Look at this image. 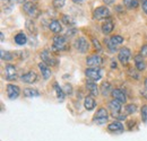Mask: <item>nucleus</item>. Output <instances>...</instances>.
Here are the masks:
<instances>
[{"label":"nucleus","instance_id":"9d476101","mask_svg":"<svg viewBox=\"0 0 147 141\" xmlns=\"http://www.w3.org/2000/svg\"><path fill=\"white\" fill-rule=\"evenodd\" d=\"M130 50H129L128 48H122L120 51H119V54H118V58H119V60H120V62L123 64V66H126L127 63H128L129 61V58H130Z\"/></svg>","mask_w":147,"mask_h":141},{"label":"nucleus","instance_id":"a18cd8bd","mask_svg":"<svg viewBox=\"0 0 147 141\" xmlns=\"http://www.w3.org/2000/svg\"><path fill=\"white\" fill-rule=\"evenodd\" d=\"M144 85H145V89H147V78H145V81H144Z\"/></svg>","mask_w":147,"mask_h":141},{"label":"nucleus","instance_id":"4be33fe9","mask_svg":"<svg viewBox=\"0 0 147 141\" xmlns=\"http://www.w3.org/2000/svg\"><path fill=\"white\" fill-rule=\"evenodd\" d=\"M84 106H85V108L87 111L94 109V107H95V101H94V98H92V97H86L85 101H84Z\"/></svg>","mask_w":147,"mask_h":141},{"label":"nucleus","instance_id":"412c9836","mask_svg":"<svg viewBox=\"0 0 147 141\" xmlns=\"http://www.w3.org/2000/svg\"><path fill=\"white\" fill-rule=\"evenodd\" d=\"M113 27H114L113 23H112L111 20H108V21H105V23L102 25V32H103L104 34H109V33L112 32Z\"/></svg>","mask_w":147,"mask_h":141},{"label":"nucleus","instance_id":"37998d69","mask_svg":"<svg viewBox=\"0 0 147 141\" xmlns=\"http://www.w3.org/2000/svg\"><path fill=\"white\" fill-rule=\"evenodd\" d=\"M16 2H18V3H25L26 0H16Z\"/></svg>","mask_w":147,"mask_h":141},{"label":"nucleus","instance_id":"f8f14e48","mask_svg":"<svg viewBox=\"0 0 147 141\" xmlns=\"http://www.w3.org/2000/svg\"><path fill=\"white\" fill-rule=\"evenodd\" d=\"M109 107H110L111 112H112V115L115 116V117H119L120 115V111H121V103L117 99H113L109 103Z\"/></svg>","mask_w":147,"mask_h":141},{"label":"nucleus","instance_id":"2f4dec72","mask_svg":"<svg viewBox=\"0 0 147 141\" xmlns=\"http://www.w3.org/2000/svg\"><path fill=\"white\" fill-rule=\"evenodd\" d=\"M142 119L144 123L147 124V105H144L142 107Z\"/></svg>","mask_w":147,"mask_h":141},{"label":"nucleus","instance_id":"1a4fd4ad","mask_svg":"<svg viewBox=\"0 0 147 141\" xmlns=\"http://www.w3.org/2000/svg\"><path fill=\"white\" fill-rule=\"evenodd\" d=\"M86 63H87V66H90V67L97 68V67H100V66L103 63V60H102V58L98 56V55H91V56H88V58L86 59Z\"/></svg>","mask_w":147,"mask_h":141},{"label":"nucleus","instance_id":"c03bdc74","mask_svg":"<svg viewBox=\"0 0 147 141\" xmlns=\"http://www.w3.org/2000/svg\"><path fill=\"white\" fill-rule=\"evenodd\" d=\"M0 35H1V42H3V41H5V36H3V33H0Z\"/></svg>","mask_w":147,"mask_h":141},{"label":"nucleus","instance_id":"bb28decb","mask_svg":"<svg viewBox=\"0 0 147 141\" xmlns=\"http://www.w3.org/2000/svg\"><path fill=\"white\" fill-rule=\"evenodd\" d=\"M110 89H111V85L109 83H103L102 86H101V93H102V95L107 96V95L109 94Z\"/></svg>","mask_w":147,"mask_h":141},{"label":"nucleus","instance_id":"39448f33","mask_svg":"<svg viewBox=\"0 0 147 141\" xmlns=\"http://www.w3.org/2000/svg\"><path fill=\"white\" fill-rule=\"evenodd\" d=\"M108 119H109V115H108L107 109L105 108H100L97 111L95 117H94V121L97 124H103L108 121Z\"/></svg>","mask_w":147,"mask_h":141},{"label":"nucleus","instance_id":"20e7f679","mask_svg":"<svg viewBox=\"0 0 147 141\" xmlns=\"http://www.w3.org/2000/svg\"><path fill=\"white\" fill-rule=\"evenodd\" d=\"M75 48L79 51L80 53H85L88 51V48H90V44L87 42V40L85 37H78L75 42Z\"/></svg>","mask_w":147,"mask_h":141},{"label":"nucleus","instance_id":"2eb2a0df","mask_svg":"<svg viewBox=\"0 0 147 141\" xmlns=\"http://www.w3.org/2000/svg\"><path fill=\"white\" fill-rule=\"evenodd\" d=\"M135 63H136L137 70L143 71L146 69V63H145L144 60H143V55H140V54L136 55V56H135Z\"/></svg>","mask_w":147,"mask_h":141},{"label":"nucleus","instance_id":"49530a36","mask_svg":"<svg viewBox=\"0 0 147 141\" xmlns=\"http://www.w3.org/2000/svg\"><path fill=\"white\" fill-rule=\"evenodd\" d=\"M73 1H74V2H76V3H80L83 0H73Z\"/></svg>","mask_w":147,"mask_h":141},{"label":"nucleus","instance_id":"aec40b11","mask_svg":"<svg viewBox=\"0 0 147 141\" xmlns=\"http://www.w3.org/2000/svg\"><path fill=\"white\" fill-rule=\"evenodd\" d=\"M86 87H87V89L90 90V93L92 94L93 96H97L98 90H97V86H96V84L94 81H87L86 83Z\"/></svg>","mask_w":147,"mask_h":141},{"label":"nucleus","instance_id":"423d86ee","mask_svg":"<svg viewBox=\"0 0 147 141\" xmlns=\"http://www.w3.org/2000/svg\"><path fill=\"white\" fill-rule=\"evenodd\" d=\"M86 76L93 81H97L102 78V72L98 68H88L86 70Z\"/></svg>","mask_w":147,"mask_h":141},{"label":"nucleus","instance_id":"4468645a","mask_svg":"<svg viewBox=\"0 0 147 141\" xmlns=\"http://www.w3.org/2000/svg\"><path fill=\"white\" fill-rule=\"evenodd\" d=\"M112 96H113V99H117L120 103H126V101H127V97H126L125 93L121 89H113L112 90Z\"/></svg>","mask_w":147,"mask_h":141},{"label":"nucleus","instance_id":"473e14b6","mask_svg":"<svg viewBox=\"0 0 147 141\" xmlns=\"http://www.w3.org/2000/svg\"><path fill=\"white\" fill-rule=\"evenodd\" d=\"M105 42H107V45H108V49L110 50V52H115L117 51V45H114L110 40H105Z\"/></svg>","mask_w":147,"mask_h":141},{"label":"nucleus","instance_id":"9b49d317","mask_svg":"<svg viewBox=\"0 0 147 141\" xmlns=\"http://www.w3.org/2000/svg\"><path fill=\"white\" fill-rule=\"evenodd\" d=\"M41 59L43 60V62H44L47 66H51V67H52V66H55V64H57V60L50 55V52H49L48 50H44L43 52L41 53Z\"/></svg>","mask_w":147,"mask_h":141},{"label":"nucleus","instance_id":"ea45409f","mask_svg":"<svg viewBox=\"0 0 147 141\" xmlns=\"http://www.w3.org/2000/svg\"><path fill=\"white\" fill-rule=\"evenodd\" d=\"M129 73H130V75H131V76H135V77H136V79H138V75H137V73H135V71L132 70H129Z\"/></svg>","mask_w":147,"mask_h":141},{"label":"nucleus","instance_id":"0eeeda50","mask_svg":"<svg viewBox=\"0 0 147 141\" xmlns=\"http://www.w3.org/2000/svg\"><path fill=\"white\" fill-rule=\"evenodd\" d=\"M5 77L7 80H15L17 77V71L15 66L13 64H7L6 66V70H5Z\"/></svg>","mask_w":147,"mask_h":141},{"label":"nucleus","instance_id":"f704fd0d","mask_svg":"<svg viewBox=\"0 0 147 141\" xmlns=\"http://www.w3.org/2000/svg\"><path fill=\"white\" fill-rule=\"evenodd\" d=\"M63 90H65V93H66V94H71V93H73V88H71V86H70V85H65Z\"/></svg>","mask_w":147,"mask_h":141},{"label":"nucleus","instance_id":"72a5a7b5","mask_svg":"<svg viewBox=\"0 0 147 141\" xmlns=\"http://www.w3.org/2000/svg\"><path fill=\"white\" fill-rule=\"evenodd\" d=\"M66 3V0H53V6L55 8H62Z\"/></svg>","mask_w":147,"mask_h":141},{"label":"nucleus","instance_id":"c85d7f7f","mask_svg":"<svg viewBox=\"0 0 147 141\" xmlns=\"http://www.w3.org/2000/svg\"><path fill=\"white\" fill-rule=\"evenodd\" d=\"M26 27H27V30H28L32 34H36V27H35L33 20H27V21H26Z\"/></svg>","mask_w":147,"mask_h":141},{"label":"nucleus","instance_id":"58836bf2","mask_svg":"<svg viewBox=\"0 0 147 141\" xmlns=\"http://www.w3.org/2000/svg\"><path fill=\"white\" fill-rule=\"evenodd\" d=\"M67 33H68V34H67V36H73V35H75L76 31H75V30H73V31H68Z\"/></svg>","mask_w":147,"mask_h":141},{"label":"nucleus","instance_id":"a19ab883","mask_svg":"<svg viewBox=\"0 0 147 141\" xmlns=\"http://www.w3.org/2000/svg\"><path fill=\"white\" fill-rule=\"evenodd\" d=\"M142 95H143L145 98H147V89H144V90L142 91Z\"/></svg>","mask_w":147,"mask_h":141},{"label":"nucleus","instance_id":"a878e982","mask_svg":"<svg viewBox=\"0 0 147 141\" xmlns=\"http://www.w3.org/2000/svg\"><path fill=\"white\" fill-rule=\"evenodd\" d=\"M61 20H62V23L66 24L67 26H74V25H75V19H74L73 17H70L69 15H63L62 18H61Z\"/></svg>","mask_w":147,"mask_h":141},{"label":"nucleus","instance_id":"f03ea898","mask_svg":"<svg viewBox=\"0 0 147 141\" xmlns=\"http://www.w3.org/2000/svg\"><path fill=\"white\" fill-rule=\"evenodd\" d=\"M110 15H111L110 10H109V8H107L105 6L96 8V9L94 10V13H93V17L95 18V19H97V20L104 19V18H109Z\"/></svg>","mask_w":147,"mask_h":141},{"label":"nucleus","instance_id":"4c0bfd02","mask_svg":"<svg viewBox=\"0 0 147 141\" xmlns=\"http://www.w3.org/2000/svg\"><path fill=\"white\" fill-rule=\"evenodd\" d=\"M142 7H143V10L145 11V14L147 15V0H144V1H143Z\"/></svg>","mask_w":147,"mask_h":141},{"label":"nucleus","instance_id":"6e6552de","mask_svg":"<svg viewBox=\"0 0 147 141\" xmlns=\"http://www.w3.org/2000/svg\"><path fill=\"white\" fill-rule=\"evenodd\" d=\"M19 93H20V90H19L18 86L11 85V84L7 85V95H8L9 99H16L19 96Z\"/></svg>","mask_w":147,"mask_h":141},{"label":"nucleus","instance_id":"cd10ccee","mask_svg":"<svg viewBox=\"0 0 147 141\" xmlns=\"http://www.w3.org/2000/svg\"><path fill=\"white\" fill-rule=\"evenodd\" d=\"M110 41L114 44V45H119V44H121L122 42H123V37L122 36H120V35H114V36H112L110 38Z\"/></svg>","mask_w":147,"mask_h":141},{"label":"nucleus","instance_id":"c756f323","mask_svg":"<svg viewBox=\"0 0 147 141\" xmlns=\"http://www.w3.org/2000/svg\"><path fill=\"white\" fill-rule=\"evenodd\" d=\"M1 60H5V61H10L13 59V54L8 51H5V50H1Z\"/></svg>","mask_w":147,"mask_h":141},{"label":"nucleus","instance_id":"e433bc0d","mask_svg":"<svg viewBox=\"0 0 147 141\" xmlns=\"http://www.w3.org/2000/svg\"><path fill=\"white\" fill-rule=\"evenodd\" d=\"M92 41H93V44H94V46H95V48H96V49L100 51V50H101V45H100L98 41H97V40H95V38H93Z\"/></svg>","mask_w":147,"mask_h":141},{"label":"nucleus","instance_id":"dca6fc26","mask_svg":"<svg viewBox=\"0 0 147 141\" xmlns=\"http://www.w3.org/2000/svg\"><path fill=\"white\" fill-rule=\"evenodd\" d=\"M49 27H50V30H51L53 33H55V34H59V33L62 31L61 24H60V21H59V20H57V19H53V20H51V21H50Z\"/></svg>","mask_w":147,"mask_h":141},{"label":"nucleus","instance_id":"ddd939ff","mask_svg":"<svg viewBox=\"0 0 147 141\" xmlns=\"http://www.w3.org/2000/svg\"><path fill=\"white\" fill-rule=\"evenodd\" d=\"M37 80V75L34 71H28L22 76V81L25 84H33Z\"/></svg>","mask_w":147,"mask_h":141},{"label":"nucleus","instance_id":"79ce46f5","mask_svg":"<svg viewBox=\"0 0 147 141\" xmlns=\"http://www.w3.org/2000/svg\"><path fill=\"white\" fill-rule=\"evenodd\" d=\"M103 1H104L107 5H111V3L113 2V0H103Z\"/></svg>","mask_w":147,"mask_h":141},{"label":"nucleus","instance_id":"6ab92c4d","mask_svg":"<svg viewBox=\"0 0 147 141\" xmlns=\"http://www.w3.org/2000/svg\"><path fill=\"white\" fill-rule=\"evenodd\" d=\"M53 87H55V94H57V98L60 101V102H62L63 99H65V95H66V93H65V90L62 88H60V86L55 83V85H53Z\"/></svg>","mask_w":147,"mask_h":141},{"label":"nucleus","instance_id":"c9c22d12","mask_svg":"<svg viewBox=\"0 0 147 141\" xmlns=\"http://www.w3.org/2000/svg\"><path fill=\"white\" fill-rule=\"evenodd\" d=\"M140 55L147 56V45H144V46L142 48V50H140Z\"/></svg>","mask_w":147,"mask_h":141},{"label":"nucleus","instance_id":"7ed1b4c3","mask_svg":"<svg viewBox=\"0 0 147 141\" xmlns=\"http://www.w3.org/2000/svg\"><path fill=\"white\" fill-rule=\"evenodd\" d=\"M23 8H24V11L31 17H37L38 14H40L38 8L36 7V5H34L33 2H25Z\"/></svg>","mask_w":147,"mask_h":141},{"label":"nucleus","instance_id":"a211bd4d","mask_svg":"<svg viewBox=\"0 0 147 141\" xmlns=\"http://www.w3.org/2000/svg\"><path fill=\"white\" fill-rule=\"evenodd\" d=\"M38 68H40V71L42 72V76H43V78L45 80H48L51 77V70L49 69V67L45 63H40L38 64Z\"/></svg>","mask_w":147,"mask_h":141},{"label":"nucleus","instance_id":"b1692460","mask_svg":"<svg viewBox=\"0 0 147 141\" xmlns=\"http://www.w3.org/2000/svg\"><path fill=\"white\" fill-rule=\"evenodd\" d=\"M24 95L26 97H37L40 96V93L37 89H33V88H26L24 89Z\"/></svg>","mask_w":147,"mask_h":141},{"label":"nucleus","instance_id":"f3484780","mask_svg":"<svg viewBox=\"0 0 147 141\" xmlns=\"http://www.w3.org/2000/svg\"><path fill=\"white\" fill-rule=\"evenodd\" d=\"M108 129L111 132H122L123 131V125H122V123H120L119 121H114V122L109 124Z\"/></svg>","mask_w":147,"mask_h":141},{"label":"nucleus","instance_id":"f257e3e1","mask_svg":"<svg viewBox=\"0 0 147 141\" xmlns=\"http://www.w3.org/2000/svg\"><path fill=\"white\" fill-rule=\"evenodd\" d=\"M52 49L55 51H66L69 49V44L65 36L57 35L53 37V45Z\"/></svg>","mask_w":147,"mask_h":141},{"label":"nucleus","instance_id":"393cba45","mask_svg":"<svg viewBox=\"0 0 147 141\" xmlns=\"http://www.w3.org/2000/svg\"><path fill=\"white\" fill-rule=\"evenodd\" d=\"M123 5L128 9H135L138 7V0H123Z\"/></svg>","mask_w":147,"mask_h":141},{"label":"nucleus","instance_id":"7c9ffc66","mask_svg":"<svg viewBox=\"0 0 147 141\" xmlns=\"http://www.w3.org/2000/svg\"><path fill=\"white\" fill-rule=\"evenodd\" d=\"M126 111H127L128 114H132L137 111V106L134 105V104H129V105L126 106Z\"/></svg>","mask_w":147,"mask_h":141},{"label":"nucleus","instance_id":"5701e85b","mask_svg":"<svg viewBox=\"0 0 147 141\" xmlns=\"http://www.w3.org/2000/svg\"><path fill=\"white\" fill-rule=\"evenodd\" d=\"M15 42H16L18 45H24V44H26V42H27V37H26V35H25L24 33H18L17 35L15 36Z\"/></svg>","mask_w":147,"mask_h":141}]
</instances>
